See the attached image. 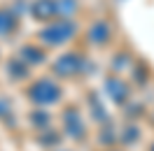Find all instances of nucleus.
<instances>
[{"mask_svg": "<svg viewBox=\"0 0 154 151\" xmlns=\"http://www.w3.org/2000/svg\"><path fill=\"white\" fill-rule=\"evenodd\" d=\"M75 10H79V0H33L30 5V14L42 23L61 16H72Z\"/></svg>", "mask_w": 154, "mask_h": 151, "instance_id": "nucleus-2", "label": "nucleus"}, {"mask_svg": "<svg viewBox=\"0 0 154 151\" xmlns=\"http://www.w3.org/2000/svg\"><path fill=\"white\" fill-rule=\"evenodd\" d=\"M21 26L19 14H14L10 7H0V40L12 37Z\"/></svg>", "mask_w": 154, "mask_h": 151, "instance_id": "nucleus-7", "label": "nucleus"}, {"mask_svg": "<svg viewBox=\"0 0 154 151\" xmlns=\"http://www.w3.org/2000/svg\"><path fill=\"white\" fill-rule=\"evenodd\" d=\"M87 40L91 44H96V47L110 44V40H112V26H110L105 19L94 21V23L89 26V30H87Z\"/></svg>", "mask_w": 154, "mask_h": 151, "instance_id": "nucleus-6", "label": "nucleus"}, {"mask_svg": "<svg viewBox=\"0 0 154 151\" xmlns=\"http://www.w3.org/2000/svg\"><path fill=\"white\" fill-rule=\"evenodd\" d=\"M61 126H63V132L70 135V137H75V140H82V137H87V126H84V119H82V114L79 109L75 107H68L63 116H61Z\"/></svg>", "mask_w": 154, "mask_h": 151, "instance_id": "nucleus-5", "label": "nucleus"}, {"mask_svg": "<svg viewBox=\"0 0 154 151\" xmlns=\"http://www.w3.org/2000/svg\"><path fill=\"white\" fill-rule=\"evenodd\" d=\"M79 33V26L75 23L72 16H61V19L47 21L45 28L38 33V42L45 47H63Z\"/></svg>", "mask_w": 154, "mask_h": 151, "instance_id": "nucleus-1", "label": "nucleus"}, {"mask_svg": "<svg viewBox=\"0 0 154 151\" xmlns=\"http://www.w3.org/2000/svg\"><path fill=\"white\" fill-rule=\"evenodd\" d=\"M56 151H72V149H56Z\"/></svg>", "mask_w": 154, "mask_h": 151, "instance_id": "nucleus-8", "label": "nucleus"}, {"mask_svg": "<svg viewBox=\"0 0 154 151\" xmlns=\"http://www.w3.org/2000/svg\"><path fill=\"white\" fill-rule=\"evenodd\" d=\"M26 93H28V100L33 105L47 107V105H54V102L61 100L63 88H61V84H56L51 77H40V79H35V81L28 86Z\"/></svg>", "mask_w": 154, "mask_h": 151, "instance_id": "nucleus-3", "label": "nucleus"}, {"mask_svg": "<svg viewBox=\"0 0 154 151\" xmlns=\"http://www.w3.org/2000/svg\"><path fill=\"white\" fill-rule=\"evenodd\" d=\"M84 67H87L84 54H63L54 63V70L58 72L56 77H79L84 72Z\"/></svg>", "mask_w": 154, "mask_h": 151, "instance_id": "nucleus-4", "label": "nucleus"}, {"mask_svg": "<svg viewBox=\"0 0 154 151\" xmlns=\"http://www.w3.org/2000/svg\"><path fill=\"white\" fill-rule=\"evenodd\" d=\"M110 151H115V149H110Z\"/></svg>", "mask_w": 154, "mask_h": 151, "instance_id": "nucleus-9", "label": "nucleus"}]
</instances>
